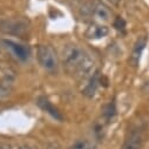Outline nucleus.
Wrapping results in <instances>:
<instances>
[{
  "instance_id": "f3484780",
  "label": "nucleus",
  "mask_w": 149,
  "mask_h": 149,
  "mask_svg": "<svg viewBox=\"0 0 149 149\" xmlns=\"http://www.w3.org/2000/svg\"><path fill=\"white\" fill-rule=\"evenodd\" d=\"M19 149H31V148H29L28 146H21V147H20Z\"/></svg>"
},
{
  "instance_id": "f257e3e1",
  "label": "nucleus",
  "mask_w": 149,
  "mask_h": 149,
  "mask_svg": "<svg viewBox=\"0 0 149 149\" xmlns=\"http://www.w3.org/2000/svg\"><path fill=\"white\" fill-rule=\"evenodd\" d=\"M63 65L67 72L78 80L91 79L95 73L94 60L78 46H69L63 51Z\"/></svg>"
},
{
  "instance_id": "423d86ee",
  "label": "nucleus",
  "mask_w": 149,
  "mask_h": 149,
  "mask_svg": "<svg viewBox=\"0 0 149 149\" xmlns=\"http://www.w3.org/2000/svg\"><path fill=\"white\" fill-rule=\"evenodd\" d=\"M146 47V38H140L134 47H133V51H132V54H130V59H129V62L132 66L136 67L140 62V59H141V55H142V52Z\"/></svg>"
},
{
  "instance_id": "20e7f679",
  "label": "nucleus",
  "mask_w": 149,
  "mask_h": 149,
  "mask_svg": "<svg viewBox=\"0 0 149 149\" xmlns=\"http://www.w3.org/2000/svg\"><path fill=\"white\" fill-rule=\"evenodd\" d=\"M108 33H109V29L107 26L101 25V24H92L86 29L85 36L91 40H96V39L104 38Z\"/></svg>"
},
{
  "instance_id": "f8f14e48",
  "label": "nucleus",
  "mask_w": 149,
  "mask_h": 149,
  "mask_svg": "<svg viewBox=\"0 0 149 149\" xmlns=\"http://www.w3.org/2000/svg\"><path fill=\"white\" fill-rule=\"evenodd\" d=\"M114 114H115V109H114V104H108L107 107H106V110L103 111V115H104V118L109 121L111 118L114 116Z\"/></svg>"
},
{
  "instance_id": "4468645a",
  "label": "nucleus",
  "mask_w": 149,
  "mask_h": 149,
  "mask_svg": "<svg viewBox=\"0 0 149 149\" xmlns=\"http://www.w3.org/2000/svg\"><path fill=\"white\" fill-rule=\"evenodd\" d=\"M114 27H115L116 29H119V31H123L125 27H126L125 20H123L122 18H118V19L114 21Z\"/></svg>"
},
{
  "instance_id": "9b49d317",
  "label": "nucleus",
  "mask_w": 149,
  "mask_h": 149,
  "mask_svg": "<svg viewBox=\"0 0 149 149\" xmlns=\"http://www.w3.org/2000/svg\"><path fill=\"white\" fill-rule=\"evenodd\" d=\"M38 106L42 109V110H45V111H47L48 114H51L53 118H55V119H58V120H62V118H61V115L59 114V111L56 110V108L46 99V97H39L38 99Z\"/></svg>"
},
{
  "instance_id": "ddd939ff",
  "label": "nucleus",
  "mask_w": 149,
  "mask_h": 149,
  "mask_svg": "<svg viewBox=\"0 0 149 149\" xmlns=\"http://www.w3.org/2000/svg\"><path fill=\"white\" fill-rule=\"evenodd\" d=\"M69 149H92L89 143L87 141H78L74 143Z\"/></svg>"
},
{
  "instance_id": "39448f33",
  "label": "nucleus",
  "mask_w": 149,
  "mask_h": 149,
  "mask_svg": "<svg viewBox=\"0 0 149 149\" xmlns=\"http://www.w3.org/2000/svg\"><path fill=\"white\" fill-rule=\"evenodd\" d=\"M92 13L94 15V18L97 20V21H101V22H106L110 19L111 17V12L110 10L102 3H96L94 6H93V10H92Z\"/></svg>"
},
{
  "instance_id": "f03ea898",
  "label": "nucleus",
  "mask_w": 149,
  "mask_h": 149,
  "mask_svg": "<svg viewBox=\"0 0 149 149\" xmlns=\"http://www.w3.org/2000/svg\"><path fill=\"white\" fill-rule=\"evenodd\" d=\"M36 56H38V61L41 65L42 68L46 70L53 72L58 68L59 65V59L55 49L49 46V45H40L38 47V52H36Z\"/></svg>"
},
{
  "instance_id": "9d476101",
  "label": "nucleus",
  "mask_w": 149,
  "mask_h": 149,
  "mask_svg": "<svg viewBox=\"0 0 149 149\" xmlns=\"http://www.w3.org/2000/svg\"><path fill=\"white\" fill-rule=\"evenodd\" d=\"M13 79L12 78H3L0 79V100L7 99L13 92Z\"/></svg>"
},
{
  "instance_id": "7ed1b4c3",
  "label": "nucleus",
  "mask_w": 149,
  "mask_h": 149,
  "mask_svg": "<svg viewBox=\"0 0 149 149\" xmlns=\"http://www.w3.org/2000/svg\"><path fill=\"white\" fill-rule=\"evenodd\" d=\"M1 29L6 33L22 35L28 29V22L25 20H15V21H5L1 24Z\"/></svg>"
},
{
  "instance_id": "dca6fc26",
  "label": "nucleus",
  "mask_w": 149,
  "mask_h": 149,
  "mask_svg": "<svg viewBox=\"0 0 149 149\" xmlns=\"http://www.w3.org/2000/svg\"><path fill=\"white\" fill-rule=\"evenodd\" d=\"M108 1H110L111 4H115V5H116V4H119V3L121 1V0H108Z\"/></svg>"
},
{
  "instance_id": "0eeeda50",
  "label": "nucleus",
  "mask_w": 149,
  "mask_h": 149,
  "mask_svg": "<svg viewBox=\"0 0 149 149\" xmlns=\"http://www.w3.org/2000/svg\"><path fill=\"white\" fill-rule=\"evenodd\" d=\"M142 136L139 130H133L123 143L122 149H141Z\"/></svg>"
},
{
  "instance_id": "6e6552de",
  "label": "nucleus",
  "mask_w": 149,
  "mask_h": 149,
  "mask_svg": "<svg viewBox=\"0 0 149 149\" xmlns=\"http://www.w3.org/2000/svg\"><path fill=\"white\" fill-rule=\"evenodd\" d=\"M4 44L7 45V47L21 60H26L28 58V54H29V51L27 47H25L24 45H20V44H17L12 40H4Z\"/></svg>"
},
{
  "instance_id": "1a4fd4ad",
  "label": "nucleus",
  "mask_w": 149,
  "mask_h": 149,
  "mask_svg": "<svg viewBox=\"0 0 149 149\" xmlns=\"http://www.w3.org/2000/svg\"><path fill=\"white\" fill-rule=\"evenodd\" d=\"M100 84V73L99 70H95V73L89 79V84L86 86V88L84 89V94L88 97H93L94 94L96 93L97 86Z\"/></svg>"
},
{
  "instance_id": "2eb2a0df",
  "label": "nucleus",
  "mask_w": 149,
  "mask_h": 149,
  "mask_svg": "<svg viewBox=\"0 0 149 149\" xmlns=\"http://www.w3.org/2000/svg\"><path fill=\"white\" fill-rule=\"evenodd\" d=\"M0 149H12V147H11V144H8V143L0 142Z\"/></svg>"
}]
</instances>
